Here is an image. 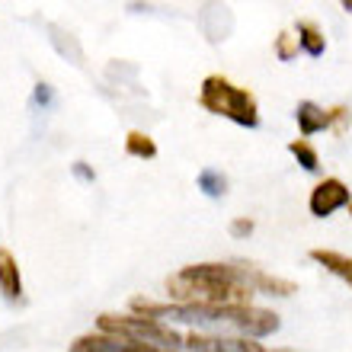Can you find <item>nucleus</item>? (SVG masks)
<instances>
[{
  "label": "nucleus",
  "instance_id": "nucleus-1",
  "mask_svg": "<svg viewBox=\"0 0 352 352\" xmlns=\"http://www.w3.org/2000/svg\"><path fill=\"white\" fill-rule=\"evenodd\" d=\"M131 314L141 317H167L179 324H199V327H234L250 340H260L278 330V314L256 305H164V301H148V298H131Z\"/></svg>",
  "mask_w": 352,
  "mask_h": 352
},
{
  "label": "nucleus",
  "instance_id": "nucleus-2",
  "mask_svg": "<svg viewBox=\"0 0 352 352\" xmlns=\"http://www.w3.org/2000/svg\"><path fill=\"white\" fill-rule=\"evenodd\" d=\"M167 295L176 305H250L256 292L243 263H195L167 278Z\"/></svg>",
  "mask_w": 352,
  "mask_h": 352
},
{
  "label": "nucleus",
  "instance_id": "nucleus-3",
  "mask_svg": "<svg viewBox=\"0 0 352 352\" xmlns=\"http://www.w3.org/2000/svg\"><path fill=\"white\" fill-rule=\"evenodd\" d=\"M199 102L202 109H208L212 116H224V119L237 122L243 129H256L260 125V106H256V96L243 87L231 84L228 77L221 74H208L202 80V90H199Z\"/></svg>",
  "mask_w": 352,
  "mask_h": 352
},
{
  "label": "nucleus",
  "instance_id": "nucleus-4",
  "mask_svg": "<svg viewBox=\"0 0 352 352\" xmlns=\"http://www.w3.org/2000/svg\"><path fill=\"white\" fill-rule=\"evenodd\" d=\"M96 327H100V333L135 340V343L164 346V349H176L186 340L170 324H160L154 317H141V314H100L96 317Z\"/></svg>",
  "mask_w": 352,
  "mask_h": 352
},
{
  "label": "nucleus",
  "instance_id": "nucleus-5",
  "mask_svg": "<svg viewBox=\"0 0 352 352\" xmlns=\"http://www.w3.org/2000/svg\"><path fill=\"white\" fill-rule=\"evenodd\" d=\"M349 205V186L343 179H336V176H327L320 183L311 189V199H307V208L314 218H330L336 208H343Z\"/></svg>",
  "mask_w": 352,
  "mask_h": 352
},
{
  "label": "nucleus",
  "instance_id": "nucleus-6",
  "mask_svg": "<svg viewBox=\"0 0 352 352\" xmlns=\"http://www.w3.org/2000/svg\"><path fill=\"white\" fill-rule=\"evenodd\" d=\"M71 352H176V349L135 343V340H122V336H109V333H84L71 343Z\"/></svg>",
  "mask_w": 352,
  "mask_h": 352
},
{
  "label": "nucleus",
  "instance_id": "nucleus-7",
  "mask_svg": "<svg viewBox=\"0 0 352 352\" xmlns=\"http://www.w3.org/2000/svg\"><path fill=\"white\" fill-rule=\"evenodd\" d=\"M189 352H266L250 336H214V333H189L183 340Z\"/></svg>",
  "mask_w": 352,
  "mask_h": 352
},
{
  "label": "nucleus",
  "instance_id": "nucleus-8",
  "mask_svg": "<svg viewBox=\"0 0 352 352\" xmlns=\"http://www.w3.org/2000/svg\"><path fill=\"white\" fill-rule=\"evenodd\" d=\"M295 119H298V131H301L305 138H311V135H317V131L333 129L336 106H333V109H324V106H317V102L305 100V102H298Z\"/></svg>",
  "mask_w": 352,
  "mask_h": 352
},
{
  "label": "nucleus",
  "instance_id": "nucleus-9",
  "mask_svg": "<svg viewBox=\"0 0 352 352\" xmlns=\"http://www.w3.org/2000/svg\"><path fill=\"white\" fill-rule=\"evenodd\" d=\"M243 269H247V282L253 285V292L276 295V298H288V295H295V292H298L295 282L272 276V272H266V269H260V266H253V263H243Z\"/></svg>",
  "mask_w": 352,
  "mask_h": 352
},
{
  "label": "nucleus",
  "instance_id": "nucleus-10",
  "mask_svg": "<svg viewBox=\"0 0 352 352\" xmlns=\"http://www.w3.org/2000/svg\"><path fill=\"white\" fill-rule=\"evenodd\" d=\"M0 292L7 301H19L23 298V276H19V263L16 256L0 247Z\"/></svg>",
  "mask_w": 352,
  "mask_h": 352
},
{
  "label": "nucleus",
  "instance_id": "nucleus-11",
  "mask_svg": "<svg viewBox=\"0 0 352 352\" xmlns=\"http://www.w3.org/2000/svg\"><path fill=\"white\" fill-rule=\"evenodd\" d=\"M311 260H314L317 266H324L327 272H333V276H340L343 282H349L352 285V256L336 253V250H311Z\"/></svg>",
  "mask_w": 352,
  "mask_h": 352
},
{
  "label": "nucleus",
  "instance_id": "nucleus-12",
  "mask_svg": "<svg viewBox=\"0 0 352 352\" xmlns=\"http://www.w3.org/2000/svg\"><path fill=\"white\" fill-rule=\"evenodd\" d=\"M298 45L305 48L307 55H324L327 52V38H324V29L317 26V23H311V19H301L298 23Z\"/></svg>",
  "mask_w": 352,
  "mask_h": 352
},
{
  "label": "nucleus",
  "instance_id": "nucleus-13",
  "mask_svg": "<svg viewBox=\"0 0 352 352\" xmlns=\"http://www.w3.org/2000/svg\"><path fill=\"white\" fill-rule=\"evenodd\" d=\"M195 183H199V189H202L205 195H212V199H221V195L228 192V176H224L221 170H214V167L199 170Z\"/></svg>",
  "mask_w": 352,
  "mask_h": 352
},
{
  "label": "nucleus",
  "instance_id": "nucleus-14",
  "mask_svg": "<svg viewBox=\"0 0 352 352\" xmlns=\"http://www.w3.org/2000/svg\"><path fill=\"white\" fill-rule=\"evenodd\" d=\"M288 151L298 157V164L307 170V173H314L317 167H320V157H317V148L311 144L307 138H295V141H288Z\"/></svg>",
  "mask_w": 352,
  "mask_h": 352
},
{
  "label": "nucleus",
  "instance_id": "nucleus-15",
  "mask_svg": "<svg viewBox=\"0 0 352 352\" xmlns=\"http://www.w3.org/2000/svg\"><path fill=\"white\" fill-rule=\"evenodd\" d=\"M125 151H129L131 157H154L157 154V144H154V138L151 135H144V131H129L125 135Z\"/></svg>",
  "mask_w": 352,
  "mask_h": 352
},
{
  "label": "nucleus",
  "instance_id": "nucleus-16",
  "mask_svg": "<svg viewBox=\"0 0 352 352\" xmlns=\"http://www.w3.org/2000/svg\"><path fill=\"white\" fill-rule=\"evenodd\" d=\"M298 36H292V32H278L276 36V55L278 61H295L298 58Z\"/></svg>",
  "mask_w": 352,
  "mask_h": 352
},
{
  "label": "nucleus",
  "instance_id": "nucleus-17",
  "mask_svg": "<svg viewBox=\"0 0 352 352\" xmlns=\"http://www.w3.org/2000/svg\"><path fill=\"white\" fill-rule=\"evenodd\" d=\"M253 228H256V224H253L250 218H234V221H231V234H234V237H250Z\"/></svg>",
  "mask_w": 352,
  "mask_h": 352
},
{
  "label": "nucleus",
  "instance_id": "nucleus-18",
  "mask_svg": "<svg viewBox=\"0 0 352 352\" xmlns=\"http://www.w3.org/2000/svg\"><path fill=\"white\" fill-rule=\"evenodd\" d=\"M36 102H42V106H45V102H52V87H48V84H36Z\"/></svg>",
  "mask_w": 352,
  "mask_h": 352
},
{
  "label": "nucleus",
  "instance_id": "nucleus-19",
  "mask_svg": "<svg viewBox=\"0 0 352 352\" xmlns=\"http://www.w3.org/2000/svg\"><path fill=\"white\" fill-rule=\"evenodd\" d=\"M74 173L80 176V179H90V183H93V179H96V173H93V170L87 167L84 160H77V164H74Z\"/></svg>",
  "mask_w": 352,
  "mask_h": 352
},
{
  "label": "nucleus",
  "instance_id": "nucleus-20",
  "mask_svg": "<svg viewBox=\"0 0 352 352\" xmlns=\"http://www.w3.org/2000/svg\"><path fill=\"white\" fill-rule=\"evenodd\" d=\"M343 10L346 13H352V0H343Z\"/></svg>",
  "mask_w": 352,
  "mask_h": 352
},
{
  "label": "nucleus",
  "instance_id": "nucleus-21",
  "mask_svg": "<svg viewBox=\"0 0 352 352\" xmlns=\"http://www.w3.org/2000/svg\"><path fill=\"white\" fill-rule=\"evenodd\" d=\"M349 214H352V202H349Z\"/></svg>",
  "mask_w": 352,
  "mask_h": 352
}]
</instances>
